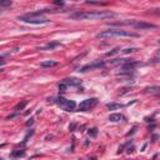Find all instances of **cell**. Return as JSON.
<instances>
[{"mask_svg":"<svg viewBox=\"0 0 160 160\" xmlns=\"http://www.w3.org/2000/svg\"><path fill=\"white\" fill-rule=\"evenodd\" d=\"M115 13L109 10H99V11H78V13L70 14V19L74 20H104L111 19L115 17Z\"/></svg>","mask_w":160,"mask_h":160,"instance_id":"6da1fadb","label":"cell"},{"mask_svg":"<svg viewBox=\"0 0 160 160\" xmlns=\"http://www.w3.org/2000/svg\"><path fill=\"white\" fill-rule=\"evenodd\" d=\"M139 38L140 35L138 33H133V31H128V30H105L101 33L97 34V38Z\"/></svg>","mask_w":160,"mask_h":160,"instance_id":"7a4b0ae2","label":"cell"},{"mask_svg":"<svg viewBox=\"0 0 160 160\" xmlns=\"http://www.w3.org/2000/svg\"><path fill=\"white\" fill-rule=\"evenodd\" d=\"M20 21H24L26 24H34V25H40V24H46L49 23V20L46 18L41 17V15H37L34 13H30V14H26V15H21V17L18 18Z\"/></svg>","mask_w":160,"mask_h":160,"instance_id":"3957f363","label":"cell"},{"mask_svg":"<svg viewBox=\"0 0 160 160\" xmlns=\"http://www.w3.org/2000/svg\"><path fill=\"white\" fill-rule=\"evenodd\" d=\"M55 103L58 104V105L61 108V109H64L65 111H74L75 108H77V104H75V101H73V100H68L65 98L63 97H58L57 99L54 100Z\"/></svg>","mask_w":160,"mask_h":160,"instance_id":"277c9868","label":"cell"},{"mask_svg":"<svg viewBox=\"0 0 160 160\" xmlns=\"http://www.w3.org/2000/svg\"><path fill=\"white\" fill-rule=\"evenodd\" d=\"M97 104H98V99H97V98L85 99V100H83V101L79 104V110H80V111L90 110V109H93V108L97 106Z\"/></svg>","mask_w":160,"mask_h":160,"instance_id":"5b68a950","label":"cell"},{"mask_svg":"<svg viewBox=\"0 0 160 160\" xmlns=\"http://www.w3.org/2000/svg\"><path fill=\"white\" fill-rule=\"evenodd\" d=\"M128 25L135 28V29H154L155 25L149 23H143V21H128Z\"/></svg>","mask_w":160,"mask_h":160,"instance_id":"8992f818","label":"cell"},{"mask_svg":"<svg viewBox=\"0 0 160 160\" xmlns=\"http://www.w3.org/2000/svg\"><path fill=\"white\" fill-rule=\"evenodd\" d=\"M104 65H105V63L98 60V61H94V63H91V64H88V65L83 66L79 71H80V73H85V71H89V70H93V69H100V68H103Z\"/></svg>","mask_w":160,"mask_h":160,"instance_id":"52a82bcc","label":"cell"},{"mask_svg":"<svg viewBox=\"0 0 160 160\" xmlns=\"http://www.w3.org/2000/svg\"><path fill=\"white\" fill-rule=\"evenodd\" d=\"M63 81L65 83L66 85H71V86H78V85L81 84V81L77 78H66V79H64Z\"/></svg>","mask_w":160,"mask_h":160,"instance_id":"ba28073f","label":"cell"},{"mask_svg":"<svg viewBox=\"0 0 160 160\" xmlns=\"http://www.w3.org/2000/svg\"><path fill=\"white\" fill-rule=\"evenodd\" d=\"M58 46H60V43H48L44 46L39 48V49L40 50H54L55 48H58Z\"/></svg>","mask_w":160,"mask_h":160,"instance_id":"9c48e42d","label":"cell"},{"mask_svg":"<svg viewBox=\"0 0 160 160\" xmlns=\"http://www.w3.org/2000/svg\"><path fill=\"white\" fill-rule=\"evenodd\" d=\"M58 61H54V60H46V61H41L40 63V66L41 68H54L58 66Z\"/></svg>","mask_w":160,"mask_h":160,"instance_id":"30bf717a","label":"cell"},{"mask_svg":"<svg viewBox=\"0 0 160 160\" xmlns=\"http://www.w3.org/2000/svg\"><path fill=\"white\" fill-rule=\"evenodd\" d=\"M109 120L113 123H118V121H121V120H124V117L121 114H111L109 117Z\"/></svg>","mask_w":160,"mask_h":160,"instance_id":"8fae6325","label":"cell"},{"mask_svg":"<svg viewBox=\"0 0 160 160\" xmlns=\"http://www.w3.org/2000/svg\"><path fill=\"white\" fill-rule=\"evenodd\" d=\"M106 108L109 110H117V109H121L123 105L121 104H118V103H110V104H108Z\"/></svg>","mask_w":160,"mask_h":160,"instance_id":"7c38bea8","label":"cell"},{"mask_svg":"<svg viewBox=\"0 0 160 160\" xmlns=\"http://www.w3.org/2000/svg\"><path fill=\"white\" fill-rule=\"evenodd\" d=\"M26 104H28V101H26V100H23V101H21V103H19V104H18V105H17V106H15V108H14V110H15V111H20V110H23V109H24V108H25V106H26Z\"/></svg>","mask_w":160,"mask_h":160,"instance_id":"4fadbf2b","label":"cell"},{"mask_svg":"<svg viewBox=\"0 0 160 160\" xmlns=\"http://www.w3.org/2000/svg\"><path fill=\"white\" fill-rule=\"evenodd\" d=\"M86 4H91V5H105L108 1H99V0H88Z\"/></svg>","mask_w":160,"mask_h":160,"instance_id":"5bb4252c","label":"cell"},{"mask_svg":"<svg viewBox=\"0 0 160 160\" xmlns=\"http://www.w3.org/2000/svg\"><path fill=\"white\" fill-rule=\"evenodd\" d=\"M146 93H150V94H158L159 93V86H151V88H146L145 89Z\"/></svg>","mask_w":160,"mask_h":160,"instance_id":"9a60e30c","label":"cell"},{"mask_svg":"<svg viewBox=\"0 0 160 160\" xmlns=\"http://www.w3.org/2000/svg\"><path fill=\"white\" fill-rule=\"evenodd\" d=\"M11 5H13V1H11V0H0V6L8 8V6H11Z\"/></svg>","mask_w":160,"mask_h":160,"instance_id":"2e32d148","label":"cell"},{"mask_svg":"<svg viewBox=\"0 0 160 160\" xmlns=\"http://www.w3.org/2000/svg\"><path fill=\"white\" fill-rule=\"evenodd\" d=\"M89 135L91 138H95L98 135V129L97 128H91V129H89Z\"/></svg>","mask_w":160,"mask_h":160,"instance_id":"e0dca14e","label":"cell"},{"mask_svg":"<svg viewBox=\"0 0 160 160\" xmlns=\"http://www.w3.org/2000/svg\"><path fill=\"white\" fill-rule=\"evenodd\" d=\"M138 49L137 48H128V49H124V50H121L124 54H129V53H134V51H137Z\"/></svg>","mask_w":160,"mask_h":160,"instance_id":"ac0fdd59","label":"cell"},{"mask_svg":"<svg viewBox=\"0 0 160 160\" xmlns=\"http://www.w3.org/2000/svg\"><path fill=\"white\" fill-rule=\"evenodd\" d=\"M66 88H68V85H66V84L64 83V81L59 84V90H60V91H65V90H66Z\"/></svg>","mask_w":160,"mask_h":160,"instance_id":"d6986e66","label":"cell"},{"mask_svg":"<svg viewBox=\"0 0 160 160\" xmlns=\"http://www.w3.org/2000/svg\"><path fill=\"white\" fill-rule=\"evenodd\" d=\"M118 53H120V49H114V50L109 51V53H106V57H111V55H115Z\"/></svg>","mask_w":160,"mask_h":160,"instance_id":"ffe728a7","label":"cell"},{"mask_svg":"<svg viewBox=\"0 0 160 160\" xmlns=\"http://www.w3.org/2000/svg\"><path fill=\"white\" fill-rule=\"evenodd\" d=\"M24 154H25V153H24V150H21V151H14L11 155H13V157H23Z\"/></svg>","mask_w":160,"mask_h":160,"instance_id":"44dd1931","label":"cell"},{"mask_svg":"<svg viewBox=\"0 0 160 160\" xmlns=\"http://www.w3.org/2000/svg\"><path fill=\"white\" fill-rule=\"evenodd\" d=\"M54 4L55 5H64V1L63 0H54Z\"/></svg>","mask_w":160,"mask_h":160,"instance_id":"7402d4cb","label":"cell"},{"mask_svg":"<svg viewBox=\"0 0 160 160\" xmlns=\"http://www.w3.org/2000/svg\"><path fill=\"white\" fill-rule=\"evenodd\" d=\"M33 123H34V119H29V121H26V126L33 125Z\"/></svg>","mask_w":160,"mask_h":160,"instance_id":"603a6c76","label":"cell"},{"mask_svg":"<svg viewBox=\"0 0 160 160\" xmlns=\"http://www.w3.org/2000/svg\"><path fill=\"white\" fill-rule=\"evenodd\" d=\"M74 128H75V124H71V125L69 126V129H70L71 131H73V130H74Z\"/></svg>","mask_w":160,"mask_h":160,"instance_id":"cb8c5ba5","label":"cell"},{"mask_svg":"<svg viewBox=\"0 0 160 160\" xmlns=\"http://www.w3.org/2000/svg\"><path fill=\"white\" fill-rule=\"evenodd\" d=\"M0 65H4V61H0Z\"/></svg>","mask_w":160,"mask_h":160,"instance_id":"d4e9b609","label":"cell"},{"mask_svg":"<svg viewBox=\"0 0 160 160\" xmlns=\"http://www.w3.org/2000/svg\"><path fill=\"white\" fill-rule=\"evenodd\" d=\"M1 71H3V69H0V73H1Z\"/></svg>","mask_w":160,"mask_h":160,"instance_id":"484cf974","label":"cell"}]
</instances>
